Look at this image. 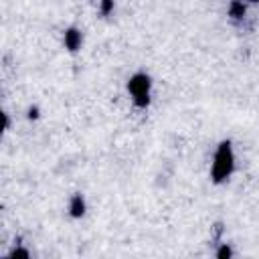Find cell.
Listing matches in <instances>:
<instances>
[{"label":"cell","mask_w":259,"mask_h":259,"mask_svg":"<svg viewBox=\"0 0 259 259\" xmlns=\"http://www.w3.org/2000/svg\"><path fill=\"white\" fill-rule=\"evenodd\" d=\"M233 170V152H231V146L229 142H223L217 150V156H214V164H212V178L214 182H223Z\"/></svg>","instance_id":"obj_1"},{"label":"cell","mask_w":259,"mask_h":259,"mask_svg":"<svg viewBox=\"0 0 259 259\" xmlns=\"http://www.w3.org/2000/svg\"><path fill=\"white\" fill-rule=\"evenodd\" d=\"M148 89H150V79L146 75H134L130 81V91L136 97L138 105H146L148 103Z\"/></svg>","instance_id":"obj_2"},{"label":"cell","mask_w":259,"mask_h":259,"mask_svg":"<svg viewBox=\"0 0 259 259\" xmlns=\"http://www.w3.org/2000/svg\"><path fill=\"white\" fill-rule=\"evenodd\" d=\"M79 42H81V32H77L75 28H71V30L65 32V45H67V49L75 51L79 47Z\"/></svg>","instance_id":"obj_3"},{"label":"cell","mask_w":259,"mask_h":259,"mask_svg":"<svg viewBox=\"0 0 259 259\" xmlns=\"http://www.w3.org/2000/svg\"><path fill=\"white\" fill-rule=\"evenodd\" d=\"M83 210H85V202H83V198H81L79 194L73 196V200H71V214H73V217H81Z\"/></svg>","instance_id":"obj_4"},{"label":"cell","mask_w":259,"mask_h":259,"mask_svg":"<svg viewBox=\"0 0 259 259\" xmlns=\"http://www.w3.org/2000/svg\"><path fill=\"white\" fill-rule=\"evenodd\" d=\"M243 12H245V6H243L241 2H233V4H231V14H233L235 18L243 16Z\"/></svg>","instance_id":"obj_5"},{"label":"cell","mask_w":259,"mask_h":259,"mask_svg":"<svg viewBox=\"0 0 259 259\" xmlns=\"http://www.w3.org/2000/svg\"><path fill=\"white\" fill-rule=\"evenodd\" d=\"M111 10V0H103V12H109Z\"/></svg>","instance_id":"obj_6"},{"label":"cell","mask_w":259,"mask_h":259,"mask_svg":"<svg viewBox=\"0 0 259 259\" xmlns=\"http://www.w3.org/2000/svg\"><path fill=\"white\" fill-rule=\"evenodd\" d=\"M229 253H231V251H229V249H221V253H219V257H225V255H227V257H229Z\"/></svg>","instance_id":"obj_7"}]
</instances>
